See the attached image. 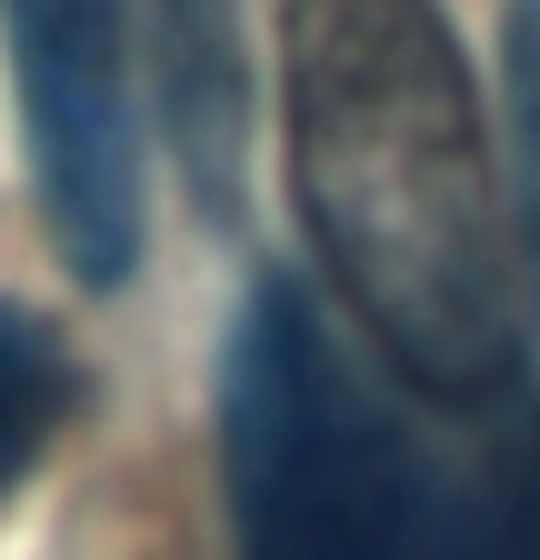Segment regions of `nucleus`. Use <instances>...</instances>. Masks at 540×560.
Here are the masks:
<instances>
[{
  "label": "nucleus",
  "instance_id": "obj_5",
  "mask_svg": "<svg viewBox=\"0 0 540 560\" xmlns=\"http://www.w3.org/2000/svg\"><path fill=\"white\" fill-rule=\"evenodd\" d=\"M71 410H81V350L60 340L50 311L0 291V490H21L50 460Z\"/></svg>",
  "mask_w": 540,
  "mask_h": 560
},
{
  "label": "nucleus",
  "instance_id": "obj_2",
  "mask_svg": "<svg viewBox=\"0 0 540 560\" xmlns=\"http://www.w3.org/2000/svg\"><path fill=\"white\" fill-rule=\"evenodd\" d=\"M231 560H540V381L431 400L301 270H260L211 371Z\"/></svg>",
  "mask_w": 540,
  "mask_h": 560
},
{
  "label": "nucleus",
  "instance_id": "obj_1",
  "mask_svg": "<svg viewBox=\"0 0 540 560\" xmlns=\"http://www.w3.org/2000/svg\"><path fill=\"white\" fill-rule=\"evenodd\" d=\"M281 151L320 291L431 400L530 390L491 120L441 0H281Z\"/></svg>",
  "mask_w": 540,
  "mask_h": 560
},
{
  "label": "nucleus",
  "instance_id": "obj_3",
  "mask_svg": "<svg viewBox=\"0 0 540 560\" xmlns=\"http://www.w3.org/2000/svg\"><path fill=\"white\" fill-rule=\"evenodd\" d=\"M31 200L60 270L120 291L141 270V40L151 0H0Z\"/></svg>",
  "mask_w": 540,
  "mask_h": 560
},
{
  "label": "nucleus",
  "instance_id": "obj_6",
  "mask_svg": "<svg viewBox=\"0 0 540 560\" xmlns=\"http://www.w3.org/2000/svg\"><path fill=\"white\" fill-rule=\"evenodd\" d=\"M501 140H510V250L540 311V0L501 11Z\"/></svg>",
  "mask_w": 540,
  "mask_h": 560
},
{
  "label": "nucleus",
  "instance_id": "obj_4",
  "mask_svg": "<svg viewBox=\"0 0 540 560\" xmlns=\"http://www.w3.org/2000/svg\"><path fill=\"white\" fill-rule=\"evenodd\" d=\"M151 101L171 161L211 221H240L250 190V50L240 0H151Z\"/></svg>",
  "mask_w": 540,
  "mask_h": 560
}]
</instances>
